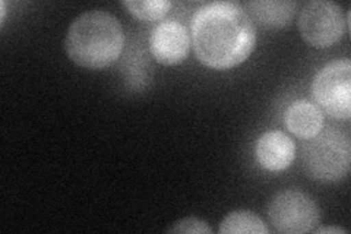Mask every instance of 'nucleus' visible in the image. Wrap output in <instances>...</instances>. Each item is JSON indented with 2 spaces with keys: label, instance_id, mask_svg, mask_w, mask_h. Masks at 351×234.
<instances>
[{
  "label": "nucleus",
  "instance_id": "obj_1",
  "mask_svg": "<svg viewBox=\"0 0 351 234\" xmlns=\"http://www.w3.org/2000/svg\"><path fill=\"white\" fill-rule=\"evenodd\" d=\"M192 47L208 68L230 69L254 50L256 32L246 9L237 2H211L192 18Z\"/></svg>",
  "mask_w": 351,
  "mask_h": 234
},
{
  "label": "nucleus",
  "instance_id": "obj_2",
  "mask_svg": "<svg viewBox=\"0 0 351 234\" xmlns=\"http://www.w3.org/2000/svg\"><path fill=\"white\" fill-rule=\"evenodd\" d=\"M125 34L119 19L106 10H90L76 18L66 36L69 59L88 69H103L119 59Z\"/></svg>",
  "mask_w": 351,
  "mask_h": 234
},
{
  "label": "nucleus",
  "instance_id": "obj_3",
  "mask_svg": "<svg viewBox=\"0 0 351 234\" xmlns=\"http://www.w3.org/2000/svg\"><path fill=\"white\" fill-rule=\"evenodd\" d=\"M304 169L313 179L337 182L347 176L351 163L348 133L329 126L303 145Z\"/></svg>",
  "mask_w": 351,
  "mask_h": 234
},
{
  "label": "nucleus",
  "instance_id": "obj_4",
  "mask_svg": "<svg viewBox=\"0 0 351 234\" xmlns=\"http://www.w3.org/2000/svg\"><path fill=\"white\" fill-rule=\"evenodd\" d=\"M313 97L326 113L338 120L351 116V63L348 59L328 63L312 82Z\"/></svg>",
  "mask_w": 351,
  "mask_h": 234
},
{
  "label": "nucleus",
  "instance_id": "obj_5",
  "mask_svg": "<svg viewBox=\"0 0 351 234\" xmlns=\"http://www.w3.org/2000/svg\"><path fill=\"white\" fill-rule=\"evenodd\" d=\"M348 24V14L329 0H312L306 3L299 16L302 37L313 47L324 49L343 37Z\"/></svg>",
  "mask_w": 351,
  "mask_h": 234
},
{
  "label": "nucleus",
  "instance_id": "obj_6",
  "mask_svg": "<svg viewBox=\"0 0 351 234\" xmlns=\"http://www.w3.org/2000/svg\"><path fill=\"white\" fill-rule=\"evenodd\" d=\"M268 217L277 231L302 234L315 230L319 222V208L312 196L289 189L271 199Z\"/></svg>",
  "mask_w": 351,
  "mask_h": 234
},
{
  "label": "nucleus",
  "instance_id": "obj_7",
  "mask_svg": "<svg viewBox=\"0 0 351 234\" xmlns=\"http://www.w3.org/2000/svg\"><path fill=\"white\" fill-rule=\"evenodd\" d=\"M149 49L158 63L178 65L186 59L191 49V36L179 21L166 19L152 30Z\"/></svg>",
  "mask_w": 351,
  "mask_h": 234
},
{
  "label": "nucleus",
  "instance_id": "obj_8",
  "mask_svg": "<svg viewBox=\"0 0 351 234\" xmlns=\"http://www.w3.org/2000/svg\"><path fill=\"white\" fill-rule=\"evenodd\" d=\"M256 160L265 170L281 172L293 163L295 157L294 141L281 130L263 133L256 142Z\"/></svg>",
  "mask_w": 351,
  "mask_h": 234
},
{
  "label": "nucleus",
  "instance_id": "obj_9",
  "mask_svg": "<svg viewBox=\"0 0 351 234\" xmlns=\"http://www.w3.org/2000/svg\"><path fill=\"white\" fill-rule=\"evenodd\" d=\"M284 121L289 130L302 139L317 135L324 128L322 110L306 100H298L284 113Z\"/></svg>",
  "mask_w": 351,
  "mask_h": 234
},
{
  "label": "nucleus",
  "instance_id": "obj_10",
  "mask_svg": "<svg viewBox=\"0 0 351 234\" xmlns=\"http://www.w3.org/2000/svg\"><path fill=\"white\" fill-rule=\"evenodd\" d=\"M298 2L294 0H254L246 3L250 19L269 28H281L289 25L294 18Z\"/></svg>",
  "mask_w": 351,
  "mask_h": 234
},
{
  "label": "nucleus",
  "instance_id": "obj_11",
  "mask_svg": "<svg viewBox=\"0 0 351 234\" xmlns=\"http://www.w3.org/2000/svg\"><path fill=\"white\" fill-rule=\"evenodd\" d=\"M221 234H267L268 229L256 214L250 211L230 213L219 224Z\"/></svg>",
  "mask_w": 351,
  "mask_h": 234
},
{
  "label": "nucleus",
  "instance_id": "obj_12",
  "mask_svg": "<svg viewBox=\"0 0 351 234\" xmlns=\"http://www.w3.org/2000/svg\"><path fill=\"white\" fill-rule=\"evenodd\" d=\"M122 5L142 21H158L167 15L171 8L169 0H125Z\"/></svg>",
  "mask_w": 351,
  "mask_h": 234
},
{
  "label": "nucleus",
  "instance_id": "obj_13",
  "mask_svg": "<svg viewBox=\"0 0 351 234\" xmlns=\"http://www.w3.org/2000/svg\"><path fill=\"white\" fill-rule=\"evenodd\" d=\"M169 233H211V229L208 227L206 222L204 220L189 217V218H183L178 222H174L173 227L167 230Z\"/></svg>",
  "mask_w": 351,
  "mask_h": 234
},
{
  "label": "nucleus",
  "instance_id": "obj_14",
  "mask_svg": "<svg viewBox=\"0 0 351 234\" xmlns=\"http://www.w3.org/2000/svg\"><path fill=\"white\" fill-rule=\"evenodd\" d=\"M315 233H337V234H339V233H347V230L346 229H341V227H321V229H315L313 230Z\"/></svg>",
  "mask_w": 351,
  "mask_h": 234
},
{
  "label": "nucleus",
  "instance_id": "obj_15",
  "mask_svg": "<svg viewBox=\"0 0 351 234\" xmlns=\"http://www.w3.org/2000/svg\"><path fill=\"white\" fill-rule=\"evenodd\" d=\"M0 8H2V9H0V14H2V22H3V21H5V15H6V10H5V2L0 3Z\"/></svg>",
  "mask_w": 351,
  "mask_h": 234
}]
</instances>
